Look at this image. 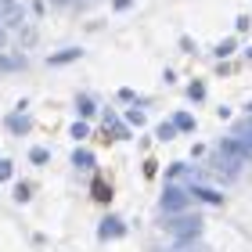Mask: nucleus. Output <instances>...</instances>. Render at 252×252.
<instances>
[{"label": "nucleus", "mask_w": 252, "mask_h": 252, "mask_svg": "<svg viewBox=\"0 0 252 252\" xmlns=\"http://www.w3.org/2000/svg\"><path fill=\"white\" fill-rule=\"evenodd\" d=\"M166 231L173 234L177 242H188V238H198L202 234V220H198V216H180L177 213V220H169Z\"/></svg>", "instance_id": "1"}, {"label": "nucleus", "mask_w": 252, "mask_h": 252, "mask_svg": "<svg viewBox=\"0 0 252 252\" xmlns=\"http://www.w3.org/2000/svg\"><path fill=\"white\" fill-rule=\"evenodd\" d=\"M188 202H191V194L188 191H180V188H166V194H162V209L166 213H184L188 209Z\"/></svg>", "instance_id": "2"}, {"label": "nucleus", "mask_w": 252, "mask_h": 252, "mask_svg": "<svg viewBox=\"0 0 252 252\" xmlns=\"http://www.w3.org/2000/svg\"><path fill=\"white\" fill-rule=\"evenodd\" d=\"M18 68H26V58H22V54L0 51V72H18Z\"/></svg>", "instance_id": "3"}, {"label": "nucleus", "mask_w": 252, "mask_h": 252, "mask_svg": "<svg viewBox=\"0 0 252 252\" xmlns=\"http://www.w3.org/2000/svg\"><path fill=\"white\" fill-rule=\"evenodd\" d=\"M101 238H123L126 234V227H123V220H116V216H108L105 223H101V231H97Z\"/></svg>", "instance_id": "4"}, {"label": "nucleus", "mask_w": 252, "mask_h": 252, "mask_svg": "<svg viewBox=\"0 0 252 252\" xmlns=\"http://www.w3.org/2000/svg\"><path fill=\"white\" fill-rule=\"evenodd\" d=\"M7 130H11V133H29V130H32V123H29V116L15 112V116H7Z\"/></svg>", "instance_id": "5"}, {"label": "nucleus", "mask_w": 252, "mask_h": 252, "mask_svg": "<svg viewBox=\"0 0 252 252\" xmlns=\"http://www.w3.org/2000/svg\"><path fill=\"white\" fill-rule=\"evenodd\" d=\"M79 54H83L79 47H65V51H58V54H51V58H47V65H68V62H76Z\"/></svg>", "instance_id": "6"}, {"label": "nucleus", "mask_w": 252, "mask_h": 252, "mask_svg": "<svg viewBox=\"0 0 252 252\" xmlns=\"http://www.w3.org/2000/svg\"><path fill=\"white\" fill-rule=\"evenodd\" d=\"M191 194H194V198H202V202H209V205H220L223 202V194H216L213 188H198V184L191 188Z\"/></svg>", "instance_id": "7"}, {"label": "nucleus", "mask_w": 252, "mask_h": 252, "mask_svg": "<svg viewBox=\"0 0 252 252\" xmlns=\"http://www.w3.org/2000/svg\"><path fill=\"white\" fill-rule=\"evenodd\" d=\"M234 137H238V141H245V144L252 148V116H249L245 123H238V126H234Z\"/></svg>", "instance_id": "8"}, {"label": "nucleus", "mask_w": 252, "mask_h": 252, "mask_svg": "<svg viewBox=\"0 0 252 252\" xmlns=\"http://www.w3.org/2000/svg\"><path fill=\"white\" fill-rule=\"evenodd\" d=\"M72 166H79V169H90V166H94V155H90V152H83V148H76Z\"/></svg>", "instance_id": "9"}, {"label": "nucleus", "mask_w": 252, "mask_h": 252, "mask_svg": "<svg viewBox=\"0 0 252 252\" xmlns=\"http://www.w3.org/2000/svg\"><path fill=\"white\" fill-rule=\"evenodd\" d=\"M169 252H205L198 242H194V238H188V242H177L173 249H169Z\"/></svg>", "instance_id": "10"}, {"label": "nucleus", "mask_w": 252, "mask_h": 252, "mask_svg": "<svg viewBox=\"0 0 252 252\" xmlns=\"http://www.w3.org/2000/svg\"><path fill=\"white\" fill-rule=\"evenodd\" d=\"M94 198H97V202H108V198H112V188L105 184V180H94Z\"/></svg>", "instance_id": "11"}, {"label": "nucleus", "mask_w": 252, "mask_h": 252, "mask_svg": "<svg viewBox=\"0 0 252 252\" xmlns=\"http://www.w3.org/2000/svg\"><path fill=\"white\" fill-rule=\"evenodd\" d=\"M173 123H177V130H184V133H191V130H194V116H188V112H180Z\"/></svg>", "instance_id": "12"}, {"label": "nucleus", "mask_w": 252, "mask_h": 252, "mask_svg": "<svg viewBox=\"0 0 252 252\" xmlns=\"http://www.w3.org/2000/svg\"><path fill=\"white\" fill-rule=\"evenodd\" d=\"M105 130H112L116 137H130V133H126V126H123V123H119L116 116H108V119H105Z\"/></svg>", "instance_id": "13"}, {"label": "nucleus", "mask_w": 252, "mask_h": 252, "mask_svg": "<svg viewBox=\"0 0 252 252\" xmlns=\"http://www.w3.org/2000/svg\"><path fill=\"white\" fill-rule=\"evenodd\" d=\"M155 137H158V141H173V137H177V123H162Z\"/></svg>", "instance_id": "14"}, {"label": "nucleus", "mask_w": 252, "mask_h": 252, "mask_svg": "<svg viewBox=\"0 0 252 252\" xmlns=\"http://www.w3.org/2000/svg\"><path fill=\"white\" fill-rule=\"evenodd\" d=\"M76 108H79V116H83V119H87V116H94V101H90V97H79V105H76Z\"/></svg>", "instance_id": "15"}, {"label": "nucleus", "mask_w": 252, "mask_h": 252, "mask_svg": "<svg viewBox=\"0 0 252 252\" xmlns=\"http://www.w3.org/2000/svg\"><path fill=\"white\" fill-rule=\"evenodd\" d=\"M188 97H191V101H202V97H205V83H191V87H188Z\"/></svg>", "instance_id": "16"}, {"label": "nucleus", "mask_w": 252, "mask_h": 252, "mask_svg": "<svg viewBox=\"0 0 252 252\" xmlns=\"http://www.w3.org/2000/svg\"><path fill=\"white\" fill-rule=\"evenodd\" d=\"M29 158H32V162H47V158H51V152H47V148H32V152H29Z\"/></svg>", "instance_id": "17"}, {"label": "nucleus", "mask_w": 252, "mask_h": 252, "mask_svg": "<svg viewBox=\"0 0 252 252\" xmlns=\"http://www.w3.org/2000/svg\"><path fill=\"white\" fill-rule=\"evenodd\" d=\"M126 119H130V126H144V112L130 108V112H126Z\"/></svg>", "instance_id": "18"}, {"label": "nucleus", "mask_w": 252, "mask_h": 252, "mask_svg": "<svg viewBox=\"0 0 252 252\" xmlns=\"http://www.w3.org/2000/svg\"><path fill=\"white\" fill-rule=\"evenodd\" d=\"M216 54H220V58H227V54H234V40H223L220 47H216Z\"/></svg>", "instance_id": "19"}, {"label": "nucleus", "mask_w": 252, "mask_h": 252, "mask_svg": "<svg viewBox=\"0 0 252 252\" xmlns=\"http://www.w3.org/2000/svg\"><path fill=\"white\" fill-rule=\"evenodd\" d=\"M72 137H76V141H83V137H90L87 123H76V126H72Z\"/></svg>", "instance_id": "20"}, {"label": "nucleus", "mask_w": 252, "mask_h": 252, "mask_svg": "<svg viewBox=\"0 0 252 252\" xmlns=\"http://www.w3.org/2000/svg\"><path fill=\"white\" fill-rule=\"evenodd\" d=\"M11 173H15V169H11V162H0V180H11Z\"/></svg>", "instance_id": "21"}, {"label": "nucleus", "mask_w": 252, "mask_h": 252, "mask_svg": "<svg viewBox=\"0 0 252 252\" xmlns=\"http://www.w3.org/2000/svg\"><path fill=\"white\" fill-rule=\"evenodd\" d=\"M15 198H18V202H29V188H26V184H18V191H15Z\"/></svg>", "instance_id": "22"}, {"label": "nucleus", "mask_w": 252, "mask_h": 252, "mask_svg": "<svg viewBox=\"0 0 252 252\" xmlns=\"http://www.w3.org/2000/svg\"><path fill=\"white\" fill-rule=\"evenodd\" d=\"M130 4H133V0H116V11H126Z\"/></svg>", "instance_id": "23"}, {"label": "nucleus", "mask_w": 252, "mask_h": 252, "mask_svg": "<svg viewBox=\"0 0 252 252\" xmlns=\"http://www.w3.org/2000/svg\"><path fill=\"white\" fill-rule=\"evenodd\" d=\"M0 43H4V26H0Z\"/></svg>", "instance_id": "24"}, {"label": "nucleus", "mask_w": 252, "mask_h": 252, "mask_svg": "<svg viewBox=\"0 0 252 252\" xmlns=\"http://www.w3.org/2000/svg\"><path fill=\"white\" fill-rule=\"evenodd\" d=\"M245 54H249V58H252V47H249V51H245Z\"/></svg>", "instance_id": "25"}]
</instances>
